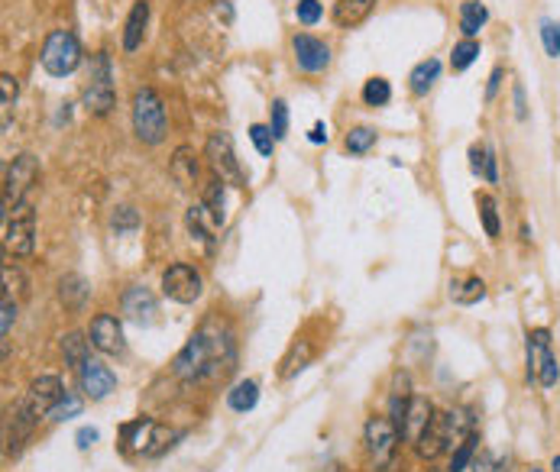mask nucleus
I'll use <instances>...</instances> for the list:
<instances>
[{
	"mask_svg": "<svg viewBox=\"0 0 560 472\" xmlns=\"http://www.w3.org/2000/svg\"><path fill=\"white\" fill-rule=\"evenodd\" d=\"M486 20H490V10L483 7L480 0H467V4H460V29L467 39L480 36V29L486 27Z\"/></svg>",
	"mask_w": 560,
	"mask_h": 472,
	"instance_id": "nucleus-23",
	"label": "nucleus"
},
{
	"mask_svg": "<svg viewBox=\"0 0 560 472\" xmlns=\"http://www.w3.org/2000/svg\"><path fill=\"white\" fill-rule=\"evenodd\" d=\"M551 472H560V456H554L551 460Z\"/></svg>",
	"mask_w": 560,
	"mask_h": 472,
	"instance_id": "nucleus-51",
	"label": "nucleus"
},
{
	"mask_svg": "<svg viewBox=\"0 0 560 472\" xmlns=\"http://www.w3.org/2000/svg\"><path fill=\"white\" fill-rule=\"evenodd\" d=\"M17 94H20L17 78H13L10 72H4V75H0V98H4V108H10V104L17 100Z\"/></svg>",
	"mask_w": 560,
	"mask_h": 472,
	"instance_id": "nucleus-44",
	"label": "nucleus"
},
{
	"mask_svg": "<svg viewBox=\"0 0 560 472\" xmlns=\"http://www.w3.org/2000/svg\"><path fill=\"white\" fill-rule=\"evenodd\" d=\"M156 311H159V308H156V294H152L150 288H142V285L126 288V294H124V317L126 321L146 327V324L156 321Z\"/></svg>",
	"mask_w": 560,
	"mask_h": 472,
	"instance_id": "nucleus-15",
	"label": "nucleus"
},
{
	"mask_svg": "<svg viewBox=\"0 0 560 472\" xmlns=\"http://www.w3.org/2000/svg\"><path fill=\"white\" fill-rule=\"evenodd\" d=\"M321 13H324L321 0H298V7H295V17H298V23H304V27H314L321 20Z\"/></svg>",
	"mask_w": 560,
	"mask_h": 472,
	"instance_id": "nucleus-42",
	"label": "nucleus"
},
{
	"mask_svg": "<svg viewBox=\"0 0 560 472\" xmlns=\"http://www.w3.org/2000/svg\"><path fill=\"white\" fill-rule=\"evenodd\" d=\"M233 363V340L231 333H221V327L205 324L195 337L188 340L182 353L172 363V372L185 382H201V379H214V375L227 372Z\"/></svg>",
	"mask_w": 560,
	"mask_h": 472,
	"instance_id": "nucleus-1",
	"label": "nucleus"
},
{
	"mask_svg": "<svg viewBox=\"0 0 560 472\" xmlns=\"http://www.w3.org/2000/svg\"><path fill=\"white\" fill-rule=\"evenodd\" d=\"M4 317H0V337H4V347H7L10 340V330H13V324H17V301L10 298V294H4Z\"/></svg>",
	"mask_w": 560,
	"mask_h": 472,
	"instance_id": "nucleus-43",
	"label": "nucleus"
},
{
	"mask_svg": "<svg viewBox=\"0 0 560 472\" xmlns=\"http://www.w3.org/2000/svg\"><path fill=\"white\" fill-rule=\"evenodd\" d=\"M376 4H379V0H337V4H334V23L344 29L360 27L376 10Z\"/></svg>",
	"mask_w": 560,
	"mask_h": 472,
	"instance_id": "nucleus-20",
	"label": "nucleus"
},
{
	"mask_svg": "<svg viewBox=\"0 0 560 472\" xmlns=\"http://www.w3.org/2000/svg\"><path fill=\"white\" fill-rule=\"evenodd\" d=\"M146 23H150V0H136L130 17H126L124 27V49L126 52H136L142 45V36H146Z\"/></svg>",
	"mask_w": 560,
	"mask_h": 472,
	"instance_id": "nucleus-19",
	"label": "nucleus"
},
{
	"mask_svg": "<svg viewBox=\"0 0 560 472\" xmlns=\"http://www.w3.org/2000/svg\"><path fill=\"white\" fill-rule=\"evenodd\" d=\"M389 100H392V84L386 78L376 75V78H369L363 84V104L366 108H386Z\"/></svg>",
	"mask_w": 560,
	"mask_h": 472,
	"instance_id": "nucleus-30",
	"label": "nucleus"
},
{
	"mask_svg": "<svg viewBox=\"0 0 560 472\" xmlns=\"http://www.w3.org/2000/svg\"><path fill=\"white\" fill-rule=\"evenodd\" d=\"M457 304H476L486 298V282L483 278H470L467 285H463V292H454Z\"/></svg>",
	"mask_w": 560,
	"mask_h": 472,
	"instance_id": "nucleus-41",
	"label": "nucleus"
},
{
	"mask_svg": "<svg viewBox=\"0 0 560 472\" xmlns=\"http://www.w3.org/2000/svg\"><path fill=\"white\" fill-rule=\"evenodd\" d=\"M528 472H544V469H538V466H532V469H528Z\"/></svg>",
	"mask_w": 560,
	"mask_h": 472,
	"instance_id": "nucleus-52",
	"label": "nucleus"
},
{
	"mask_svg": "<svg viewBox=\"0 0 560 472\" xmlns=\"http://www.w3.org/2000/svg\"><path fill=\"white\" fill-rule=\"evenodd\" d=\"M62 356H65V363H69L71 369L78 372L81 363L91 356V340H85L81 333H75V330H71V333H65V337H62Z\"/></svg>",
	"mask_w": 560,
	"mask_h": 472,
	"instance_id": "nucleus-26",
	"label": "nucleus"
},
{
	"mask_svg": "<svg viewBox=\"0 0 560 472\" xmlns=\"http://www.w3.org/2000/svg\"><path fill=\"white\" fill-rule=\"evenodd\" d=\"M249 140L256 146L259 156H272V146H276V136H272V126L253 124L249 126Z\"/></svg>",
	"mask_w": 560,
	"mask_h": 472,
	"instance_id": "nucleus-36",
	"label": "nucleus"
},
{
	"mask_svg": "<svg viewBox=\"0 0 560 472\" xmlns=\"http://www.w3.org/2000/svg\"><path fill=\"white\" fill-rule=\"evenodd\" d=\"M4 246L13 256H33L36 250V211L29 201L4 211Z\"/></svg>",
	"mask_w": 560,
	"mask_h": 472,
	"instance_id": "nucleus-4",
	"label": "nucleus"
},
{
	"mask_svg": "<svg viewBox=\"0 0 560 472\" xmlns=\"http://www.w3.org/2000/svg\"><path fill=\"white\" fill-rule=\"evenodd\" d=\"M560 379V365L557 356L551 353V347L544 349L541 356H538V365H534V382H541V388H554Z\"/></svg>",
	"mask_w": 560,
	"mask_h": 472,
	"instance_id": "nucleus-28",
	"label": "nucleus"
},
{
	"mask_svg": "<svg viewBox=\"0 0 560 472\" xmlns=\"http://www.w3.org/2000/svg\"><path fill=\"white\" fill-rule=\"evenodd\" d=\"M308 359H312V343H308V340H302V343H295L292 353L282 359V369H279V375H282V379H292L295 372H302L304 365H308Z\"/></svg>",
	"mask_w": 560,
	"mask_h": 472,
	"instance_id": "nucleus-29",
	"label": "nucleus"
},
{
	"mask_svg": "<svg viewBox=\"0 0 560 472\" xmlns=\"http://www.w3.org/2000/svg\"><path fill=\"white\" fill-rule=\"evenodd\" d=\"M78 385H81V392H85V398L104 401L107 395L117 388V375L110 372V365H107L104 359L88 356L78 369Z\"/></svg>",
	"mask_w": 560,
	"mask_h": 472,
	"instance_id": "nucleus-10",
	"label": "nucleus"
},
{
	"mask_svg": "<svg viewBox=\"0 0 560 472\" xmlns=\"http://www.w3.org/2000/svg\"><path fill=\"white\" fill-rule=\"evenodd\" d=\"M205 159H207V165L214 169V179H221L223 185H231V188H247L240 159H237V152H233V140L227 133L207 136Z\"/></svg>",
	"mask_w": 560,
	"mask_h": 472,
	"instance_id": "nucleus-5",
	"label": "nucleus"
},
{
	"mask_svg": "<svg viewBox=\"0 0 560 472\" xmlns=\"http://www.w3.org/2000/svg\"><path fill=\"white\" fill-rule=\"evenodd\" d=\"M399 430L389 418H369L366 420V453H369V463L373 469L386 472L395 460V450H399Z\"/></svg>",
	"mask_w": 560,
	"mask_h": 472,
	"instance_id": "nucleus-7",
	"label": "nucleus"
},
{
	"mask_svg": "<svg viewBox=\"0 0 560 472\" xmlns=\"http://www.w3.org/2000/svg\"><path fill=\"white\" fill-rule=\"evenodd\" d=\"M512 100H515V116H518V120H525L528 108H525V88H522V84H515V88H512Z\"/></svg>",
	"mask_w": 560,
	"mask_h": 472,
	"instance_id": "nucleus-47",
	"label": "nucleus"
},
{
	"mask_svg": "<svg viewBox=\"0 0 560 472\" xmlns=\"http://www.w3.org/2000/svg\"><path fill=\"white\" fill-rule=\"evenodd\" d=\"M502 466L496 463V456L490 453V450H480V456L473 460V472H499Z\"/></svg>",
	"mask_w": 560,
	"mask_h": 472,
	"instance_id": "nucleus-46",
	"label": "nucleus"
},
{
	"mask_svg": "<svg viewBox=\"0 0 560 472\" xmlns=\"http://www.w3.org/2000/svg\"><path fill=\"white\" fill-rule=\"evenodd\" d=\"M75 440H78V450H88V446L98 440V430H94V428H81Z\"/></svg>",
	"mask_w": 560,
	"mask_h": 472,
	"instance_id": "nucleus-48",
	"label": "nucleus"
},
{
	"mask_svg": "<svg viewBox=\"0 0 560 472\" xmlns=\"http://www.w3.org/2000/svg\"><path fill=\"white\" fill-rule=\"evenodd\" d=\"M541 43H544V52L557 59L560 55V23L554 20H541Z\"/></svg>",
	"mask_w": 560,
	"mask_h": 472,
	"instance_id": "nucleus-38",
	"label": "nucleus"
},
{
	"mask_svg": "<svg viewBox=\"0 0 560 472\" xmlns=\"http://www.w3.org/2000/svg\"><path fill=\"white\" fill-rule=\"evenodd\" d=\"M272 136H276V140H285V133H288V108H285V100L282 98H276L272 100Z\"/></svg>",
	"mask_w": 560,
	"mask_h": 472,
	"instance_id": "nucleus-40",
	"label": "nucleus"
},
{
	"mask_svg": "<svg viewBox=\"0 0 560 472\" xmlns=\"http://www.w3.org/2000/svg\"><path fill=\"white\" fill-rule=\"evenodd\" d=\"M454 444V436H450V424H447V414H441V411H434V418H431V424L425 428V434L418 436V444H415V453L421 456V460H437V456L444 453L447 446Z\"/></svg>",
	"mask_w": 560,
	"mask_h": 472,
	"instance_id": "nucleus-13",
	"label": "nucleus"
},
{
	"mask_svg": "<svg viewBox=\"0 0 560 472\" xmlns=\"http://www.w3.org/2000/svg\"><path fill=\"white\" fill-rule=\"evenodd\" d=\"M437 78H441V62H437V59H425V62H418L415 68H411V75H409L411 94L425 98L427 91L434 88Z\"/></svg>",
	"mask_w": 560,
	"mask_h": 472,
	"instance_id": "nucleus-22",
	"label": "nucleus"
},
{
	"mask_svg": "<svg viewBox=\"0 0 560 472\" xmlns=\"http://www.w3.org/2000/svg\"><path fill=\"white\" fill-rule=\"evenodd\" d=\"M434 418V404L421 395H415L409 404V414H405V428H402V440H409V444H418V436L425 434V428L431 424Z\"/></svg>",
	"mask_w": 560,
	"mask_h": 472,
	"instance_id": "nucleus-16",
	"label": "nucleus"
},
{
	"mask_svg": "<svg viewBox=\"0 0 560 472\" xmlns=\"http://www.w3.org/2000/svg\"><path fill=\"white\" fill-rule=\"evenodd\" d=\"M201 288H205L201 272H198L195 266H188V262H172V266L162 272V292H166V298H172V301L178 304L198 301V298H201Z\"/></svg>",
	"mask_w": 560,
	"mask_h": 472,
	"instance_id": "nucleus-9",
	"label": "nucleus"
},
{
	"mask_svg": "<svg viewBox=\"0 0 560 472\" xmlns=\"http://www.w3.org/2000/svg\"><path fill=\"white\" fill-rule=\"evenodd\" d=\"M88 282L81 276H65L62 282H59V298H62L65 308H71V311H81L85 308V301H88Z\"/></svg>",
	"mask_w": 560,
	"mask_h": 472,
	"instance_id": "nucleus-24",
	"label": "nucleus"
},
{
	"mask_svg": "<svg viewBox=\"0 0 560 472\" xmlns=\"http://www.w3.org/2000/svg\"><path fill=\"white\" fill-rule=\"evenodd\" d=\"M376 140H379V136H376L373 126H353L347 133V140H344V149H347L350 156H366V152L376 146Z\"/></svg>",
	"mask_w": 560,
	"mask_h": 472,
	"instance_id": "nucleus-27",
	"label": "nucleus"
},
{
	"mask_svg": "<svg viewBox=\"0 0 560 472\" xmlns=\"http://www.w3.org/2000/svg\"><path fill=\"white\" fill-rule=\"evenodd\" d=\"M39 62H43V68L53 75V78H65V75H71L81 65L78 36L69 33V29H55V33H49Z\"/></svg>",
	"mask_w": 560,
	"mask_h": 472,
	"instance_id": "nucleus-3",
	"label": "nucleus"
},
{
	"mask_svg": "<svg viewBox=\"0 0 560 472\" xmlns=\"http://www.w3.org/2000/svg\"><path fill=\"white\" fill-rule=\"evenodd\" d=\"M4 288H7L4 294H10V298H13V292H17V298H27L29 294L27 276H23L20 266H13V262H4Z\"/></svg>",
	"mask_w": 560,
	"mask_h": 472,
	"instance_id": "nucleus-33",
	"label": "nucleus"
},
{
	"mask_svg": "<svg viewBox=\"0 0 560 472\" xmlns=\"http://www.w3.org/2000/svg\"><path fill=\"white\" fill-rule=\"evenodd\" d=\"M470 169L473 175H480V179H486L490 185H496L499 181V159H496V152L490 149V146H470Z\"/></svg>",
	"mask_w": 560,
	"mask_h": 472,
	"instance_id": "nucleus-21",
	"label": "nucleus"
},
{
	"mask_svg": "<svg viewBox=\"0 0 560 472\" xmlns=\"http://www.w3.org/2000/svg\"><path fill=\"white\" fill-rule=\"evenodd\" d=\"M201 201L207 204V211L214 214V220L223 223V201H227V195H223V181L221 179H214L211 185H207V191H205Z\"/></svg>",
	"mask_w": 560,
	"mask_h": 472,
	"instance_id": "nucleus-34",
	"label": "nucleus"
},
{
	"mask_svg": "<svg viewBox=\"0 0 560 472\" xmlns=\"http://www.w3.org/2000/svg\"><path fill=\"white\" fill-rule=\"evenodd\" d=\"M476 434L473 436H467L463 444H457V450H454V456H450V466H447V472H463L467 466H470V460H473V453H476Z\"/></svg>",
	"mask_w": 560,
	"mask_h": 472,
	"instance_id": "nucleus-35",
	"label": "nucleus"
},
{
	"mask_svg": "<svg viewBox=\"0 0 560 472\" xmlns=\"http://www.w3.org/2000/svg\"><path fill=\"white\" fill-rule=\"evenodd\" d=\"M256 401H259V385L253 382V379H243V382H237L227 392V404H231L237 414H247V411L256 408Z\"/></svg>",
	"mask_w": 560,
	"mask_h": 472,
	"instance_id": "nucleus-25",
	"label": "nucleus"
},
{
	"mask_svg": "<svg viewBox=\"0 0 560 472\" xmlns=\"http://www.w3.org/2000/svg\"><path fill=\"white\" fill-rule=\"evenodd\" d=\"M431 472H434V469H431Z\"/></svg>",
	"mask_w": 560,
	"mask_h": 472,
	"instance_id": "nucleus-53",
	"label": "nucleus"
},
{
	"mask_svg": "<svg viewBox=\"0 0 560 472\" xmlns=\"http://www.w3.org/2000/svg\"><path fill=\"white\" fill-rule=\"evenodd\" d=\"M499 84H502V68H492L490 84H486V100H492L499 94Z\"/></svg>",
	"mask_w": 560,
	"mask_h": 472,
	"instance_id": "nucleus-50",
	"label": "nucleus"
},
{
	"mask_svg": "<svg viewBox=\"0 0 560 472\" xmlns=\"http://www.w3.org/2000/svg\"><path fill=\"white\" fill-rule=\"evenodd\" d=\"M476 55H480V43H476V39H460V43L454 45V52H450L454 72H467V68L476 62Z\"/></svg>",
	"mask_w": 560,
	"mask_h": 472,
	"instance_id": "nucleus-32",
	"label": "nucleus"
},
{
	"mask_svg": "<svg viewBox=\"0 0 560 472\" xmlns=\"http://www.w3.org/2000/svg\"><path fill=\"white\" fill-rule=\"evenodd\" d=\"M308 143H314V146L328 143V124H314L312 133H308Z\"/></svg>",
	"mask_w": 560,
	"mask_h": 472,
	"instance_id": "nucleus-49",
	"label": "nucleus"
},
{
	"mask_svg": "<svg viewBox=\"0 0 560 472\" xmlns=\"http://www.w3.org/2000/svg\"><path fill=\"white\" fill-rule=\"evenodd\" d=\"M134 133L146 146H159L169 133L166 104L152 88H136L134 94Z\"/></svg>",
	"mask_w": 560,
	"mask_h": 472,
	"instance_id": "nucleus-2",
	"label": "nucleus"
},
{
	"mask_svg": "<svg viewBox=\"0 0 560 472\" xmlns=\"http://www.w3.org/2000/svg\"><path fill=\"white\" fill-rule=\"evenodd\" d=\"M185 227H188V233H191V240H198L201 246H205V252H214V230L221 227V223L214 220V214L207 211V204L205 201H198V204H191L185 211Z\"/></svg>",
	"mask_w": 560,
	"mask_h": 472,
	"instance_id": "nucleus-14",
	"label": "nucleus"
},
{
	"mask_svg": "<svg viewBox=\"0 0 560 472\" xmlns=\"http://www.w3.org/2000/svg\"><path fill=\"white\" fill-rule=\"evenodd\" d=\"M169 175L182 188H195V181H198V156H195V149H191V146H178V149L172 152Z\"/></svg>",
	"mask_w": 560,
	"mask_h": 472,
	"instance_id": "nucleus-18",
	"label": "nucleus"
},
{
	"mask_svg": "<svg viewBox=\"0 0 560 472\" xmlns=\"http://www.w3.org/2000/svg\"><path fill=\"white\" fill-rule=\"evenodd\" d=\"M476 204H480V217H483V230L490 240H499V233H502V223H499V211H496V201L490 195H480L476 197Z\"/></svg>",
	"mask_w": 560,
	"mask_h": 472,
	"instance_id": "nucleus-31",
	"label": "nucleus"
},
{
	"mask_svg": "<svg viewBox=\"0 0 560 472\" xmlns=\"http://www.w3.org/2000/svg\"><path fill=\"white\" fill-rule=\"evenodd\" d=\"M75 414H81V398L75 392H65L62 401L53 408V414H49V420H65V418H75Z\"/></svg>",
	"mask_w": 560,
	"mask_h": 472,
	"instance_id": "nucleus-39",
	"label": "nucleus"
},
{
	"mask_svg": "<svg viewBox=\"0 0 560 472\" xmlns=\"http://www.w3.org/2000/svg\"><path fill=\"white\" fill-rule=\"evenodd\" d=\"M156 420L152 418H136L130 420V424H124V430H120V436H124V446L130 450V453H150L152 446V436H156Z\"/></svg>",
	"mask_w": 560,
	"mask_h": 472,
	"instance_id": "nucleus-17",
	"label": "nucleus"
},
{
	"mask_svg": "<svg viewBox=\"0 0 560 472\" xmlns=\"http://www.w3.org/2000/svg\"><path fill=\"white\" fill-rule=\"evenodd\" d=\"M88 340L91 347L98 349V353H107V356L124 353V327H120V321H117L114 314H98L91 321Z\"/></svg>",
	"mask_w": 560,
	"mask_h": 472,
	"instance_id": "nucleus-11",
	"label": "nucleus"
},
{
	"mask_svg": "<svg viewBox=\"0 0 560 472\" xmlns=\"http://www.w3.org/2000/svg\"><path fill=\"white\" fill-rule=\"evenodd\" d=\"M292 49H295V65L308 75H318L324 72L330 65V49L328 43H321V39L308 36V33H298L292 39Z\"/></svg>",
	"mask_w": 560,
	"mask_h": 472,
	"instance_id": "nucleus-12",
	"label": "nucleus"
},
{
	"mask_svg": "<svg viewBox=\"0 0 560 472\" xmlns=\"http://www.w3.org/2000/svg\"><path fill=\"white\" fill-rule=\"evenodd\" d=\"M175 430H169V428H156V436H152V446H150V453L146 456H159L166 446H172V440H175Z\"/></svg>",
	"mask_w": 560,
	"mask_h": 472,
	"instance_id": "nucleus-45",
	"label": "nucleus"
},
{
	"mask_svg": "<svg viewBox=\"0 0 560 472\" xmlns=\"http://www.w3.org/2000/svg\"><path fill=\"white\" fill-rule=\"evenodd\" d=\"M110 227H114L117 233H130L140 227V214H136L134 207H117L114 214H110Z\"/></svg>",
	"mask_w": 560,
	"mask_h": 472,
	"instance_id": "nucleus-37",
	"label": "nucleus"
},
{
	"mask_svg": "<svg viewBox=\"0 0 560 472\" xmlns=\"http://www.w3.org/2000/svg\"><path fill=\"white\" fill-rule=\"evenodd\" d=\"M36 181H39V162L29 152H20L17 159L7 165V172H4V211L23 204V197H27V191Z\"/></svg>",
	"mask_w": 560,
	"mask_h": 472,
	"instance_id": "nucleus-8",
	"label": "nucleus"
},
{
	"mask_svg": "<svg viewBox=\"0 0 560 472\" xmlns=\"http://www.w3.org/2000/svg\"><path fill=\"white\" fill-rule=\"evenodd\" d=\"M114 75H110V59L104 52H98L91 59V81L85 88V108L94 116H107L114 110Z\"/></svg>",
	"mask_w": 560,
	"mask_h": 472,
	"instance_id": "nucleus-6",
	"label": "nucleus"
}]
</instances>
